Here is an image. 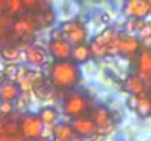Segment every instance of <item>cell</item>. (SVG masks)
<instances>
[{
  "mask_svg": "<svg viewBox=\"0 0 151 141\" xmlns=\"http://www.w3.org/2000/svg\"><path fill=\"white\" fill-rule=\"evenodd\" d=\"M116 35L117 34L111 28H106L104 31H101L99 35H96V38L93 41H96L97 44H101V46H104V47H109V44L116 38Z\"/></svg>",
  "mask_w": 151,
  "mask_h": 141,
  "instance_id": "cell-20",
  "label": "cell"
},
{
  "mask_svg": "<svg viewBox=\"0 0 151 141\" xmlns=\"http://www.w3.org/2000/svg\"><path fill=\"white\" fill-rule=\"evenodd\" d=\"M19 119H21V116H19V118H15L13 115L9 116V118L6 119L4 134H7V135H16V134H21V131H19Z\"/></svg>",
  "mask_w": 151,
  "mask_h": 141,
  "instance_id": "cell-21",
  "label": "cell"
},
{
  "mask_svg": "<svg viewBox=\"0 0 151 141\" xmlns=\"http://www.w3.org/2000/svg\"><path fill=\"white\" fill-rule=\"evenodd\" d=\"M0 56L6 63H15L21 59V50L15 46H4L0 48Z\"/></svg>",
  "mask_w": 151,
  "mask_h": 141,
  "instance_id": "cell-19",
  "label": "cell"
},
{
  "mask_svg": "<svg viewBox=\"0 0 151 141\" xmlns=\"http://www.w3.org/2000/svg\"><path fill=\"white\" fill-rule=\"evenodd\" d=\"M38 116H40V119L43 121L44 125L54 127L56 122H57V119H59V112H57L53 106H44V107L40 109Z\"/></svg>",
  "mask_w": 151,
  "mask_h": 141,
  "instance_id": "cell-17",
  "label": "cell"
},
{
  "mask_svg": "<svg viewBox=\"0 0 151 141\" xmlns=\"http://www.w3.org/2000/svg\"><path fill=\"white\" fill-rule=\"evenodd\" d=\"M137 115L139 118H147L151 115V95L150 93H142L139 94V101H138V107H137Z\"/></svg>",
  "mask_w": 151,
  "mask_h": 141,
  "instance_id": "cell-18",
  "label": "cell"
},
{
  "mask_svg": "<svg viewBox=\"0 0 151 141\" xmlns=\"http://www.w3.org/2000/svg\"><path fill=\"white\" fill-rule=\"evenodd\" d=\"M0 141H25V138H24L21 134H16V135L1 134V135H0Z\"/></svg>",
  "mask_w": 151,
  "mask_h": 141,
  "instance_id": "cell-32",
  "label": "cell"
},
{
  "mask_svg": "<svg viewBox=\"0 0 151 141\" xmlns=\"http://www.w3.org/2000/svg\"><path fill=\"white\" fill-rule=\"evenodd\" d=\"M142 48L141 38L135 35H116L107 47V56H122L125 59H135Z\"/></svg>",
  "mask_w": 151,
  "mask_h": 141,
  "instance_id": "cell-2",
  "label": "cell"
},
{
  "mask_svg": "<svg viewBox=\"0 0 151 141\" xmlns=\"http://www.w3.org/2000/svg\"><path fill=\"white\" fill-rule=\"evenodd\" d=\"M47 80L56 90H72L81 81L79 65L70 60H53L47 69Z\"/></svg>",
  "mask_w": 151,
  "mask_h": 141,
  "instance_id": "cell-1",
  "label": "cell"
},
{
  "mask_svg": "<svg viewBox=\"0 0 151 141\" xmlns=\"http://www.w3.org/2000/svg\"><path fill=\"white\" fill-rule=\"evenodd\" d=\"M141 22L142 19H137V18H128L123 28L126 31V34H132V33H138L139 27H141Z\"/></svg>",
  "mask_w": 151,
  "mask_h": 141,
  "instance_id": "cell-26",
  "label": "cell"
},
{
  "mask_svg": "<svg viewBox=\"0 0 151 141\" xmlns=\"http://www.w3.org/2000/svg\"><path fill=\"white\" fill-rule=\"evenodd\" d=\"M84 140H85L84 137H81V135H78V134H73V137L69 141H84Z\"/></svg>",
  "mask_w": 151,
  "mask_h": 141,
  "instance_id": "cell-36",
  "label": "cell"
},
{
  "mask_svg": "<svg viewBox=\"0 0 151 141\" xmlns=\"http://www.w3.org/2000/svg\"><path fill=\"white\" fill-rule=\"evenodd\" d=\"M35 141H50V140H49L47 137H40L38 140H35Z\"/></svg>",
  "mask_w": 151,
  "mask_h": 141,
  "instance_id": "cell-37",
  "label": "cell"
},
{
  "mask_svg": "<svg viewBox=\"0 0 151 141\" xmlns=\"http://www.w3.org/2000/svg\"><path fill=\"white\" fill-rule=\"evenodd\" d=\"M72 127H73L75 134H78L84 138H90L97 134V125H96L94 119L88 115L72 119Z\"/></svg>",
  "mask_w": 151,
  "mask_h": 141,
  "instance_id": "cell-10",
  "label": "cell"
},
{
  "mask_svg": "<svg viewBox=\"0 0 151 141\" xmlns=\"http://www.w3.org/2000/svg\"><path fill=\"white\" fill-rule=\"evenodd\" d=\"M135 74L145 81L151 77V47H142L135 57Z\"/></svg>",
  "mask_w": 151,
  "mask_h": 141,
  "instance_id": "cell-11",
  "label": "cell"
},
{
  "mask_svg": "<svg viewBox=\"0 0 151 141\" xmlns=\"http://www.w3.org/2000/svg\"><path fill=\"white\" fill-rule=\"evenodd\" d=\"M54 141H62V140H56V138H54Z\"/></svg>",
  "mask_w": 151,
  "mask_h": 141,
  "instance_id": "cell-40",
  "label": "cell"
},
{
  "mask_svg": "<svg viewBox=\"0 0 151 141\" xmlns=\"http://www.w3.org/2000/svg\"><path fill=\"white\" fill-rule=\"evenodd\" d=\"M150 95H151V91H150Z\"/></svg>",
  "mask_w": 151,
  "mask_h": 141,
  "instance_id": "cell-41",
  "label": "cell"
},
{
  "mask_svg": "<svg viewBox=\"0 0 151 141\" xmlns=\"http://www.w3.org/2000/svg\"><path fill=\"white\" fill-rule=\"evenodd\" d=\"M35 18H37L38 25H41V27H49V25H51V24L54 22V19H56V16H54V13H53L51 9H47V10H43V12L37 13Z\"/></svg>",
  "mask_w": 151,
  "mask_h": 141,
  "instance_id": "cell-22",
  "label": "cell"
},
{
  "mask_svg": "<svg viewBox=\"0 0 151 141\" xmlns=\"http://www.w3.org/2000/svg\"><path fill=\"white\" fill-rule=\"evenodd\" d=\"M37 27H38V22H37L35 15L25 12L24 15H18L16 19H13V22H12V35L18 37V38H27L28 35L34 34Z\"/></svg>",
  "mask_w": 151,
  "mask_h": 141,
  "instance_id": "cell-5",
  "label": "cell"
},
{
  "mask_svg": "<svg viewBox=\"0 0 151 141\" xmlns=\"http://www.w3.org/2000/svg\"><path fill=\"white\" fill-rule=\"evenodd\" d=\"M13 110H15V103H12V101H0V115L3 118L12 116Z\"/></svg>",
  "mask_w": 151,
  "mask_h": 141,
  "instance_id": "cell-28",
  "label": "cell"
},
{
  "mask_svg": "<svg viewBox=\"0 0 151 141\" xmlns=\"http://www.w3.org/2000/svg\"><path fill=\"white\" fill-rule=\"evenodd\" d=\"M21 93H22V90H21V85L18 84V81L4 80L0 84V101L15 103V100L21 95Z\"/></svg>",
  "mask_w": 151,
  "mask_h": 141,
  "instance_id": "cell-14",
  "label": "cell"
},
{
  "mask_svg": "<svg viewBox=\"0 0 151 141\" xmlns=\"http://www.w3.org/2000/svg\"><path fill=\"white\" fill-rule=\"evenodd\" d=\"M12 22L9 16H0V41L12 34Z\"/></svg>",
  "mask_w": 151,
  "mask_h": 141,
  "instance_id": "cell-24",
  "label": "cell"
},
{
  "mask_svg": "<svg viewBox=\"0 0 151 141\" xmlns=\"http://www.w3.org/2000/svg\"><path fill=\"white\" fill-rule=\"evenodd\" d=\"M0 16H9V0H0Z\"/></svg>",
  "mask_w": 151,
  "mask_h": 141,
  "instance_id": "cell-33",
  "label": "cell"
},
{
  "mask_svg": "<svg viewBox=\"0 0 151 141\" xmlns=\"http://www.w3.org/2000/svg\"><path fill=\"white\" fill-rule=\"evenodd\" d=\"M138 34H139L141 40L151 38V22L142 21V22H141V27H139V30H138Z\"/></svg>",
  "mask_w": 151,
  "mask_h": 141,
  "instance_id": "cell-29",
  "label": "cell"
},
{
  "mask_svg": "<svg viewBox=\"0 0 151 141\" xmlns=\"http://www.w3.org/2000/svg\"><path fill=\"white\" fill-rule=\"evenodd\" d=\"M90 116L94 119V122L97 125V134H100V135L109 134L114 128L113 115L106 106H101V104L93 106V109L90 112Z\"/></svg>",
  "mask_w": 151,
  "mask_h": 141,
  "instance_id": "cell-7",
  "label": "cell"
},
{
  "mask_svg": "<svg viewBox=\"0 0 151 141\" xmlns=\"http://www.w3.org/2000/svg\"><path fill=\"white\" fill-rule=\"evenodd\" d=\"M60 31L63 34V38L68 40L72 46L76 44H82L87 41L88 34H87V28L84 27V24H81L79 21H66L63 22L60 27Z\"/></svg>",
  "mask_w": 151,
  "mask_h": 141,
  "instance_id": "cell-6",
  "label": "cell"
},
{
  "mask_svg": "<svg viewBox=\"0 0 151 141\" xmlns=\"http://www.w3.org/2000/svg\"><path fill=\"white\" fill-rule=\"evenodd\" d=\"M47 50L53 57V60H70L73 46L65 38H57L49 41Z\"/></svg>",
  "mask_w": 151,
  "mask_h": 141,
  "instance_id": "cell-8",
  "label": "cell"
},
{
  "mask_svg": "<svg viewBox=\"0 0 151 141\" xmlns=\"http://www.w3.org/2000/svg\"><path fill=\"white\" fill-rule=\"evenodd\" d=\"M138 101H139V95H135V94H129L128 100H126V104L131 110H137L138 107Z\"/></svg>",
  "mask_w": 151,
  "mask_h": 141,
  "instance_id": "cell-31",
  "label": "cell"
},
{
  "mask_svg": "<svg viewBox=\"0 0 151 141\" xmlns=\"http://www.w3.org/2000/svg\"><path fill=\"white\" fill-rule=\"evenodd\" d=\"M145 1H147V3L150 4V7H151V0H145Z\"/></svg>",
  "mask_w": 151,
  "mask_h": 141,
  "instance_id": "cell-39",
  "label": "cell"
},
{
  "mask_svg": "<svg viewBox=\"0 0 151 141\" xmlns=\"http://www.w3.org/2000/svg\"><path fill=\"white\" fill-rule=\"evenodd\" d=\"M51 131H53V137L56 140H62V141H69L75 134L72 124H65V122L56 124Z\"/></svg>",
  "mask_w": 151,
  "mask_h": 141,
  "instance_id": "cell-16",
  "label": "cell"
},
{
  "mask_svg": "<svg viewBox=\"0 0 151 141\" xmlns=\"http://www.w3.org/2000/svg\"><path fill=\"white\" fill-rule=\"evenodd\" d=\"M22 7L24 10H27V13L32 15H37L44 10L41 6V0H22Z\"/></svg>",
  "mask_w": 151,
  "mask_h": 141,
  "instance_id": "cell-23",
  "label": "cell"
},
{
  "mask_svg": "<svg viewBox=\"0 0 151 141\" xmlns=\"http://www.w3.org/2000/svg\"><path fill=\"white\" fill-rule=\"evenodd\" d=\"M6 119H7V118H3V116L0 115V135H1V134H4V128H6Z\"/></svg>",
  "mask_w": 151,
  "mask_h": 141,
  "instance_id": "cell-35",
  "label": "cell"
},
{
  "mask_svg": "<svg viewBox=\"0 0 151 141\" xmlns=\"http://www.w3.org/2000/svg\"><path fill=\"white\" fill-rule=\"evenodd\" d=\"M101 21H103V24H110V22H111V16L109 15V12H103Z\"/></svg>",
  "mask_w": 151,
  "mask_h": 141,
  "instance_id": "cell-34",
  "label": "cell"
},
{
  "mask_svg": "<svg viewBox=\"0 0 151 141\" xmlns=\"http://www.w3.org/2000/svg\"><path fill=\"white\" fill-rule=\"evenodd\" d=\"M147 85H148V90L151 91V77L148 78V80H147Z\"/></svg>",
  "mask_w": 151,
  "mask_h": 141,
  "instance_id": "cell-38",
  "label": "cell"
},
{
  "mask_svg": "<svg viewBox=\"0 0 151 141\" xmlns=\"http://www.w3.org/2000/svg\"><path fill=\"white\" fill-rule=\"evenodd\" d=\"M63 113L72 119L88 115L93 109L91 98L82 91H69L63 98Z\"/></svg>",
  "mask_w": 151,
  "mask_h": 141,
  "instance_id": "cell-3",
  "label": "cell"
},
{
  "mask_svg": "<svg viewBox=\"0 0 151 141\" xmlns=\"http://www.w3.org/2000/svg\"><path fill=\"white\" fill-rule=\"evenodd\" d=\"M125 12L129 15V18L144 19L151 13V7L145 0H128L125 6Z\"/></svg>",
  "mask_w": 151,
  "mask_h": 141,
  "instance_id": "cell-12",
  "label": "cell"
},
{
  "mask_svg": "<svg viewBox=\"0 0 151 141\" xmlns=\"http://www.w3.org/2000/svg\"><path fill=\"white\" fill-rule=\"evenodd\" d=\"M91 57H93V53H91L90 44L82 43V44L73 46V50H72V60H73L75 63H78V65L87 63Z\"/></svg>",
  "mask_w": 151,
  "mask_h": 141,
  "instance_id": "cell-15",
  "label": "cell"
},
{
  "mask_svg": "<svg viewBox=\"0 0 151 141\" xmlns=\"http://www.w3.org/2000/svg\"><path fill=\"white\" fill-rule=\"evenodd\" d=\"M123 88L129 94H135V95L148 93L147 81L144 78H141L139 75H137V74H131V75L126 77V80L123 81Z\"/></svg>",
  "mask_w": 151,
  "mask_h": 141,
  "instance_id": "cell-13",
  "label": "cell"
},
{
  "mask_svg": "<svg viewBox=\"0 0 151 141\" xmlns=\"http://www.w3.org/2000/svg\"><path fill=\"white\" fill-rule=\"evenodd\" d=\"M19 71H21V68H19L16 63H6V66H4V71H3V75L6 77V80L18 81Z\"/></svg>",
  "mask_w": 151,
  "mask_h": 141,
  "instance_id": "cell-25",
  "label": "cell"
},
{
  "mask_svg": "<svg viewBox=\"0 0 151 141\" xmlns=\"http://www.w3.org/2000/svg\"><path fill=\"white\" fill-rule=\"evenodd\" d=\"M28 104H29V94H28V91H22L21 95L15 100V109L22 110V109L28 107Z\"/></svg>",
  "mask_w": 151,
  "mask_h": 141,
  "instance_id": "cell-27",
  "label": "cell"
},
{
  "mask_svg": "<svg viewBox=\"0 0 151 141\" xmlns=\"http://www.w3.org/2000/svg\"><path fill=\"white\" fill-rule=\"evenodd\" d=\"M22 9V0H9V13L19 15Z\"/></svg>",
  "mask_w": 151,
  "mask_h": 141,
  "instance_id": "cell-30",
  "label": "cell"
},
{
  "mask_svg": "<svg viewBox=\"0 0 151 141\" xmlns=\"http://www.w3.org/2000/svg\"><path fill=\"white\" fill-rule=\"evenodd\" d=\"M24 57H25L28 65L35 66V68H41V66L49 63V50H44L38 44H31V46H27Z\"/></svg>",
  "mask_w": 151,
  "mask_h": 141,
  "instance_id": "cell-9",
  "label": "cell"
},
{
  "mask_svg": "<svg viewBox=\"0 0 151 141\" xmlns=\"http://www.w3.org/2000/svg\"><path fill=\"white\" fill-rule=\"evenodd\" d=\"M19 131L25 141H35L44 134V124L38 113H22L19 119Z\"/></svg>",
  "mask_w": 151,
  "mask_h": 141,
  "instance_id": "cell-4",
  "label": "cell"
}]
</instances>
